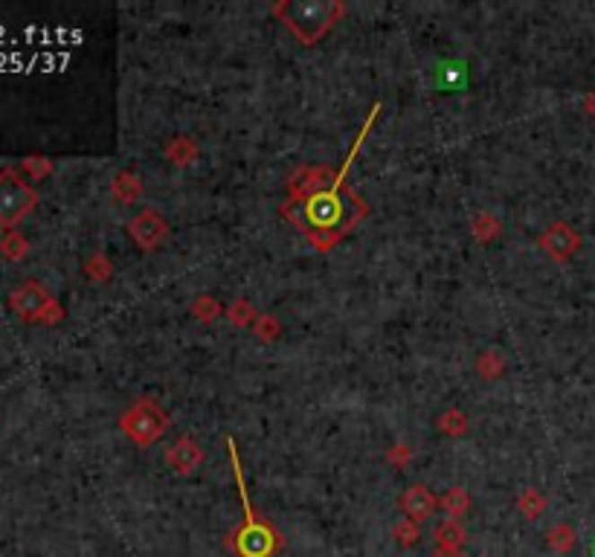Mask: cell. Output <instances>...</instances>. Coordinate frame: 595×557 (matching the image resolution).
Wrapping results in <instances>:
<instances>
[{"label":"cell","instance_id":"cell-1","mask_svg":"<svg viewBox=\"0 0 595 557\" xmlns=\"http://www.w3.org/2000/svg\"><path fill=\"white\" fill-rule=\"evenodd\" d=\"M241 500L247 505V491L241 488ZM232 549L239 557H276L279 552V531L270 528L265 519H258L250 505H247L244 523L235 528L232 535Z\"/></svg>","mask_w":595,"mask_h":557},{"label":"cell","instance_id":"cell-2","mask_svg":"<svg viewBox=\"0 0 595 557\" xmlns=\"http://www.w3.org/2000/svg\"><path fill=\"white\" fill-rule=\"evenodd\" d=\"M35 204H39V195L18 171H0V227L21 224L35 209Z\"/></svg>","mask_w":595,"mask_h":557},{"label":"cell","instance_id":"cell-3","mask_svg":"<svg viewBox=\"0 0 595 557\" xmlns=\"http://www.w3.org/2000/svg\"><path fill=\"white\" fill-rule=\"evenodd\" d=\"M282 21L288 23V30H293L302 41H317L319 32H326V27L334 21V15L340 12V6L334 4H284L274 9Z\"/></svg>","mask_w":595,"mask_h":557},{"label":"cell","instance_id":"cell-4","mask_svg":"<svg viewBox=\"0 0 595 557\" xmlns=\"http://www.w3.org/2000/svg\"><path fill=\"white\" fill-rule=\"evenodd\" d=\"M137 415H140V424H126V430L131 432V439H137L140 444H152L166 427L163 413H157L152 404H140Z\"/></svg>","mask_w":595,"mask_h":557},{"label":"cell","instance_id":"cell-5","mask_svg":"<svg viewBox=\"0 0 595 557\" xmlns=\"http://www.w3.org/2000/svg\"><path fill=\"white\" fill-rule=\"evenodd\" d=\"M401 509L407 511V517L418 523V519H427L433 514V509H436V500H433V493L424 485H413L410 491L404 493Z\"/></svg>","mask_w":595,"mask_h":557},{"label":"cell","instance_id":"cell-6","mask_svg":"<svg viewBox=\"0 0 595 557\" xmlns=\"http://www.w3.org/2000/svg\"><path fill=\"white\" fill-rule=\"evenodd\" d=\"M575 232L569 227H552L547 235H543V247L552 253V258H569V253L575 250Z\"/></svg>","mask_w":595,"mask_h":557},{"label":"cell","instance_id":"cell-7","mask_svg":"<svg viewBox=\"0 0 595 557\" xmlns=\"http://www.w3.org/2000/svg\"><path fill=\"white\" fill-rule=\"evenodd\" d=\"M462 543H465V531H462V526H459V523L448 519L444 526H439V531H436V549L444 557H453L459 549H462Z\"/></svg>","mask_w":595,"mask_h":557}]
</instances>
